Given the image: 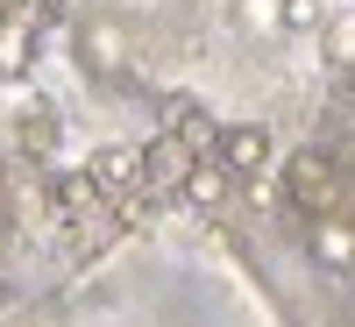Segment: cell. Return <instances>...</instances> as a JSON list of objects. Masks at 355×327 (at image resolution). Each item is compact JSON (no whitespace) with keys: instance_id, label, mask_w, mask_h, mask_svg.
Masks as SVG:
<instances>
[{"instance_id":"obj_1","label":"cell","mask_w":355,"mask_h":327,"mask_svg":"<svg viewBox=\"0 0 355 327\" xmlns=\"http://www.w3.org/2000/svg\"><path fill=\"white\" fill-rule=\"evenodd\" d=\"M284 199L299 206V214H341V164L327 150H299L284 164Z\"/></svg>"},{"instance_id":"obj_2","label":"cell","mask_w":355,"mask_h":327,"mask_svg":"<svg viewBox=\"0 0 355 327\" xmlns=\"http://www.w3.org/2000/svg\"><path fill=\"white\" fill-rule=\"evenodd\" d=\"M85 178H93V192H100V199H114V206H128L135 192H150V185H142V150H121V142L93 150Z\"/></svg>"},{"instance_id":"obj_3","label":"cell","mask_w":355,"mask_h":327,"mask_svg":"<svg viewBox=\"0 0 355 327\" xmlns=\"http://www.w3.org/2000/svg\"><path fill=\"white\" fill-rule=\"evenodd\" d=\"M214 157H220L234 178H263V171H270V157H277V142H270V128H263V121H234V128H220Z\"/></svg>"},{"instance_id":"obj_4","label":"cell","mask_w":355,"mask_h":327,"mask_svg":"<svg viewBox=\"0 0 355 327\" xmlns=\"http://www.w3.org/2000/svg\"><path fill=\"white\" fill-rule=\"evenodd\" d=\"M192 164H199V150H192L178 128H164L157 142H142V185H150V192H178Z\"/></svg>"},{"instance_id":"obj_5","label":"cell","mask_w":355,"mask_h":327,"mask_svg":"<svg viewBox=\"0 0 355 327\" xmlns=\"http://www.w3.org/2000/svg\"><path fill=\"white\" fill-rule=\"evenodd\" d=\"M78 50H85V72H100V78H114V72H128V28L114 22V15H100V22H85V36H78Z\"/></svg>"},{"instance_id":"obj_6","label":"cell","mask_w":355,"mask_h":327,"mask_svg":"<svg viewBox=\"0 0 355 327\" xmlns=\"http://www.w3.org/2000/svg\"><path fill=\"white\" fill-rule=\"evenodd\" d=\"M306 249H313V263H320V271H355V221L320 214V221L306 228Z\"/></svg>"},{"instance_id":"obj_7","label":"cell","mask_w":355,"mask_h":327,"mask_svg":"<svg viewBox=\"0 0 355 327\" xmlns=\"http://www.w3.org/2000/svg\"><path fill=\"white\" fill-rule=\"evenodd\" d=\"M227 192H234V171H227L220 157H199V164L185 171V185H178V199H185V206H199V214H214Z\"/></svg>"},{"instance_id":"obj_8","label":"cell","mask_w":355,"mask_h":327,"mask_svg":"<svg viewBox=\"0 0 355 327\" xmlns=\"http://www.w3.org/2000/svg\"><path fill=\"white\" fill-rule=\"evenodd\" d=\"M320 50H327V65H334V72H355V15H334V22H327V36H320Z\"/></svg>"},{"instance_id":"obj_9","label":"cell","mask_w":355,"mask_h":327,"mask_svg":"<svg viewBox=\"0 0 355 327\" xmlns=\"http://www.w3.org/2000/svg\"><path fill=\"white\" fill-rule=\"evenodd\" d=\"M28 65V28H15V15H0V72Z\"/></svg>"},{"instance_id":"obj_10","label":"cell","mask_w":355,"mask_h":327,"mask_svg":"<svg viewBox=\"0 0 355 327\" xmlns=\"http://www.w3.org/2000/svg\"><path fill=\"white\" fill-rule=\"evenodd\" d=\"M21 150H28V157H50V150H57V121H50L43 107L21 121Z\"/></svg>"},{"instance_id":"obj_11","label":"cell","mask_w":355,"mask_h":327,"mask_svg":"<svg viewBox=\"0 0 355 327\" xmlns=\"http://www.w3.org/2000/svg\"><path fill=\"white\" fill-rule=\"evenodd\" d=\"M242 22L249 28H284V0H242Z\"/></svg>"},{"instance_id":"obj_12","label":"cell","mask_w":355,"mask_h":327,"mask_svg":"<svg viewBox=\"0 0 355 327\" xmlns=\"http://www.w3.org/2000/svg\"><path fill=\"white\" fill-rule=\"evenodd\" d=\"M313 22H320L313 0H284V28H313Z\"/></svg>"},{"instance_id":"obj_13","label":"cell","mask_w":355,"mask_h":327,"mask_svg":"<svg viewBox=\"0 0 355 327\" xmlns=\"http://www.w3.org/2000/svg\"><path fill=\"white\" fill-rule=\"evenodd\" d=\"M341 107H355V72H341Z\"/></svg>"},{"instance_id":"obj_14","label":"cell","mask_w":355,"mask_h":327,"mask_svg":"<svg viewBox=\"0 0 355 327\" xmlns=\"http://www.w3.org/2000/svg\"><path fill=\"white\" fill-rule=\"evenodd\" d=\"M0 15H15V0H0Z\"/></svg>"}]
</instances>
